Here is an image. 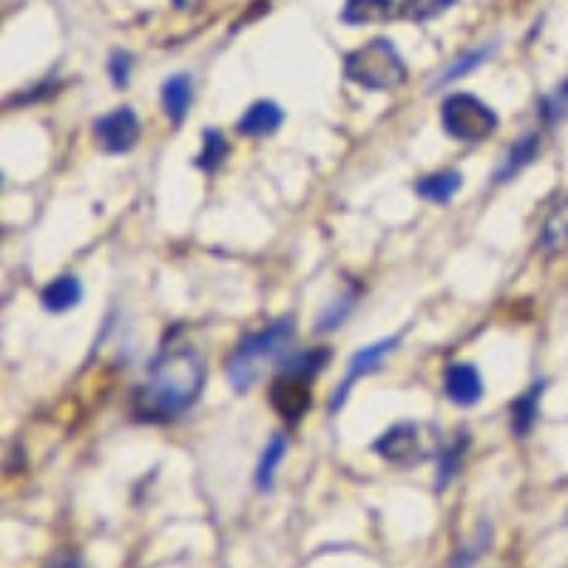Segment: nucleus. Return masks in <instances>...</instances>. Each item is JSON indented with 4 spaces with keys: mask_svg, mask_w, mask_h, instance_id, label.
Wrapping results in <instances>:
<instances>
[{
    "mask_svg": "<svg viewBox=\"0 0 568 568\" xmlns=\"http://www.w3.org/2000/svg\"><path fill=\"white\" fill-rule=\"evenodd\" d=\"M205 387V361L194 347H168L152 361L143 387L134 392V415L154 424L191 410Z\"/></svg>",
    "mask_w": 568,
    "mask_h": 568,
    "instance_id": "f257e3e1",
    "label": "nucleus"
},
{
    "mask_svg": "<svg viewBox=\"0 0 568 568\" xmlns=\"http://www.w3.org/2000/svg\"><path fill=\"white\" fill-rule=\"evenodd\" d=\"M293 318H279L265 330L253 333V336L242 338V345L233 350L231 361H228V382L237 392H247L259 378L262 364L267 361H281L288 355V347L293 341Z\"/></svg>",
    "mask_w": 568,
    "mask_h": 568,
    "instance_id": "f03ea898",
    "label": "nucleus"
},
{
    "mask_svg": "<svg viewBox=\"0 0 568 568\" xmlns=\"http://www.w3.org/2000/svg\"><path fill=\"white\" fill-rule=\"evenodd\" d=\"M345 74L350 83L370 92H389V88L407 83V63L396 44H389L387 37H375L361 49L350 51L345 60Z\"/></svg>",
    "mask_w": 568,
    "mask_h": 568,
    "instance_id": "7ed1b4c3",
    "label": "nucleus"
},
{
    "mask_svg": "<svg viewBox=\"0 0 568 568\" xmlns=\"http://www.w3.org/2000/svg\"><path fill=\"white\" fill-rule=\"evenodd\" d=\"M438 446L440 435L435 426L403 421V424L389 426L382 438L373 440V452L378 455V458H384L387 463L410 469L415 467V463L432 458V452H435Z\"/></svg>",
    "mask_w": 568,
    "mask_h": 568,
    "instance_id": "20e7f679",
    "label": "nucleus"
},
{
    "mask_svg": "<svg viewBox=\"0 0 568 568\" xmlns=\"http://www.w3.org/2000/svg\"><path fill=\"white\" fill-rule=\"evenodd\" d=\"M440 123L446 134L461 143H483L497 131V114L475 94H452L440 106Z\"/></svg>",
    "mask_w": 568,
    "mask_h": 568,
    "instance_id": "39448f33",
    "label": "nucleus"
},
{
    "mask_svg": "<svg viewBox=\"0 0 568 568\" xmlns=\"http://www.w3.org/2000/svg\"><path fill=\"white\" fill-rule=\"evenodd\" d=\"M398 345H401V336H389V338H382V341H375V345L364 347V350H359V353L350 359V364H347V375L341 378V384L336 387V392H333L330 410L333 412L341 410L347 401V396H350V389H353L355 384L364 378V375L382 367L384 361L389 359V353H396Z\"/></svg>",
    "mask_w": 568,
    "mask_h": 568,
    "instance_id": "423d86ee",
    "label": "nucleus"
},
{
    "mask_svg": "<svg viewBox=\"0 0 568 568\" xmlns=\"http://www.w3.org/2000/svg\"><path fill=\"white\" fill-rule=\"evenodd\" d=\"M97 140H100L102 152L108 154L131 152L140 140V117L134 114V108L123 106L100 117L97 120Z\"/></svg>",
    "mask_w": 568,
    "mask_h": 568,
    "instance_id": "0eeeda50",
    "label": "nucleus"
},
{
    "mask_svg": "<svg viewBox=\"0 0 568 568\" xmlns=\"http://www.w3.org/2000/svg\"><path fill=\"white\" fill-rule=\"evenodd\" d=\"M267 398L274 403V410L279 412L285 421H290V424L302 421L304 412L310 410V387L299 375L281 373L279 378L270 384V389H267Z\"/></svg>",
    "mask_w": 568,
    "mask_h": 568,
    "instance_id": "6e6552de",
    "label": "nucleus"
},
{
    "mask_svg": "<svg viewBox=\"0 0 568 568\" xmlns=\"http://www.w3.org/2000/svg\"><path fill=\"white\" fill-rule=\"evenodd\" d=\"M444 392L455 407H475L483 398V378L472 364H449L444 373Z\"/></svg>",
    "mask_w": 568,
    "mask_h": 568,
    "instance_id": "1a4fd4ad",
    "label": "nucleus"
},
{
    "mask_svg": "<svg viewBox=\"0 0 568 568\" xmlns=\"http://www.w3.org/2000/svg\"><path fill=\"white\" fill-rule=\"evenodd\" d=\"M285 123V111L274 100H259L239 117L237 131L242 137H270Z\"/></svg>",
    "mask_w": 568,
    "mask_h": 568,
    "instance_id": "9d476101",
    "label": "nucleus"
},
{
    "mask_svg": "<svg viewBox=\"0 0 568 568\" xmlns=\"http://www.w3.org/2000/svg\"><path fill=\"white\" fill-rule=\"evenodd\" d=\"M401 15L396 0H347L341 21L347 26H370V23H387Z\"/></svg>",
    "mask_w": 568,
    "mask_h": 568,
    "instance_id": "9b49d317",
    "label": "nucleus"
},
{
    "mask_svg": "<svg viewBox=\"0 0 568 568\" xmlns=\"http://www.w3.org/2000/svg\"><path fill=\"white\" fill-rule=\"evenodd\" d=\"M191 102H194V80L188 74H173L162 83V108L173 125L185 123Z\"/></svg>",
    "mask_w": 568,
    "mask_h": 568,
    "instance_id": "f8f14e48",
    "label": "nucleus"
},
{
    "mask_svg": "<svg viewBox=\"0 0 568 568\" xmlns=\"http://www.w3.org/2000/svg\"><path fill=\"white\" fill-rule=\"evenodd\" d=\"M543 389H546V382L532 384V387L525 389L520 398H515V403L509 407L511 432H515L518 438H525V435L532 432V426L537 424L540 398H543Z\"/></svg>",
    "mask_w": 568,
    "mask_h": 568,
    "instance_id": "ddd939ff",
    "label": "nucleus"
},
{
    "mask_svg": "<svg viewBox=\"0 0 568 568\" xmlns=\"http://www.w3.org/2000/svg\"><path fill=\"white\" fill-rule=\"evenodd\" d=\"M463 185V177L455 168H446V171H435L424 180L415 182V194L424 196V200L435 202V205H446V202L452 200Z\"/></svg>",
    "mask_w": 568,
    "mask_h": 568,
    "instance_id": "4468645a",
    "label": "nucleus"
},
{
    "mask_svg": "<svg viewBox=\"0 0 568 568\" xmlns=\"http://www.w3.org/2000/svg\"><path fill=\"white\" fill-rule=\"evenodd\" d=\"M80 299H83V285L74 276H60V279L49 281L40 293V302L49 313H65V310L77 307Z\"/></svg>",
    "mask_w": 568,
    "mask_h": 568,
    "instance_id": "2eb2a0df",
    "label": "nucleus"
},
{
    "mask_svg": "<svg viewBox=\"0 0 568 568\" xmlns=\"http://www.w3.org/2000/svg\"><path fill=\"white\" fill-rule=\"evenodd\" d=\"M537 152H540L537 134H525L523 140H518V143L511 145V152L506 154L504 162L497 166L495 182H509L511 177H518V173L523 171V168L529 166L534 157H537Z\"/></svg>",
    "mask_w": 568,
    "mask_h": 568,
    "instance_id": "dca6fc26",
    "label": "nucleus"
},
{
    "mask_svg": "<svg viewBox=\"0 0 568 568\" xmlns=\"http://www.w3.org/2000/svg\"><path fill=\"white\" fill-rule=\"evenodd\" d=\"M330 361V350L318 347V350H304V353H288L279 361V370L288 375H299V378H316L324 370V364Z\"/></svg>",
    "mask_w": 568,
    "mask_h": 568,
    "instance_id": "f3484780",
    "label": "nucleus"
},
{
    "mask_svg": "<svg viewBox=\"0 0 568 568\" xmlns=\"http://www.w3.org/2000/svg\"><path fill=\"white\" fill-rule=\"evenodd\" d=\"M285 455H288V438L285 435H274L270 444L265 446V452H262L259 467H256V490L267 492L274 486L276 472H279V463L285 461Z\"/></svg>",
    "mask_w": 568,
    "mask_h": 568,
    "instance_id": "a211bd4d",
    "label": "nucleus"
},
{
    "mask_svg": "<svg viewBox=\"0 0 568 568\" xmlns=\"http://www.w3.org/2000/svg\"><path fill=\"white\" fill-rule=\"evenodd\" d=\"M540 251H568V202L557 205V210H554L546 219V225H543V231H540Z\"/></svg>",
    "mask_w": 568,
    "mask_h": 568,
    "instance_id": "6ab92c4d",
    "label": "nucleus"
},
{
    "mask_svg": "<svg viewBox=\"0 0 568 568\" xmlns=\"http://www.w3.org/2000/svg\"><path fill=\"white\" fill-rule=\"evenodd\" d=\"M492 55H495V46H481V49H475V51H467V55H461V58L455 60L446 72L438 74V80H435V86L432 88L449 86V83H455V80L467 77V74H472L475 69H481V65L486 63Z\"/></svg>",
    "mask_w": 568,
    "mask_h": 568,
    "instance_id": "aec40b11",
    "label": "nucleus"
},
{
    "mask_svg": "<svg viewBox=\"0 0 568 568\" xmlns=\"http://www.w3.org/2000/svg\"><path fill=\"white\" fill-rule=\"evenodd\" d=\"M225 157H228V140H225L222 131L208 129L202 134V152L194 159V166L205 173H214L216 168L222 166Z\"/></svg>",
    "mask_w": 568,
    "mask_h": 568,
    "instance_id": "412c9836",
    "label": "nucleus"
},
{
    "mask_svg": "<svg viewBox=\"0 0 568 568\" xmlns=\"http://www.w3.org/2000/svg\"><path fill=\"white\" fill-rule=\"evenodd\" d=\"M469 449V435L467 432H461L458 435V440H455L452 446H444L440 449V467H438V481H435V486H438V492H444L449 483L455 481V475L461 472V461H463V452Z\"/></svg>",
    "mask_w": 568,
    "mask_h": 568,
    "instance_id": "4be33fe9",
    "label": "nucleus"
},
{
    "mask_svg": "<svg viewBox=\"0 0 568 568\" xmlns=\"http://www.w3.org/2000/svg\"><path fill=\"white\" fill-rule=\"evenodd\" d=\"M455 3L458 0H403L401 15L415 23H426L444 15L446 9H452Z\"/></svg>",
    "mask_w": 568,
    "mask_h": 568,
    "instance_id": "5701e85b",
    "label": "nucleus"
},
{
    "mask_svg": "<svg viewBox=\"0 0 568 568\" xmlns=\"http://www.w3.org/2000/svg\"><path fill=\"white\" fill-rule=\"evenodd\" d=\"M353 295H345V299H338L336 304H333V307H327L322 313V318H318V330L322 333H330V330H336L338 324H345V318L350 316V313H353Z\"/></svg>",
    "mask_w": 568,
    "mask_h": 568,
    "instance_id": "b1692460",
    "label": "nucleus"
},
{
    "mask_svg": "<svg viewBox=\"0 0 568 568\" xmlns=\"http://www.w3.org/2000/svg\"><path fill=\"white\" fill-rule=\"evenodd\" d=\"M131 69H134V58H131L129 51H111V58H108V74H111L117 88L129 86Z\"/></svg>",
    "mask_w": 568,
    "mask_h": 568,
    "instance_id": "393cba45",
    "label": "nucleus"
},
{
    "mask_svg": "<svg viewBox=\"0 0 568 568\" xmlns=\"http://www.w3.org/2000/svg\"><path fill=\"white\" fill-rule=\"evenodd\" d=\"M566 111H568V80L552 94V97H548V100H543V117H546L548 123H560L563 117H566Z\"/></svg>",
    "mask_w": 568,
    "mask_h": 568,
    "instance_id": "a878e982",
    "label": "nucleus"
},
{
    "mask_svg": "<svg viewBox=\"0 0 568 568\" xmlns=\"http://www.w3.org/2000/svg\"><path fill=\"white\" fill-rule=\"evenodd\" d=\"M173 7L180 9V12H188V9H196V7H202V3H205V0H171Z\"/></svg>",
    "mask_w": 568,
    "mask_h": 568,
    "instance_id": "bb28decb",
    "label": "nucleus"
},
{
    "mask_svg": "<svg viewBox=\"0 0 568 568\" xmlns=\"http://www.w3.org/2000/svg\"><path fill=\"white\" fill-rule=\"evenodd\" d=\"M51 568H80L77 563H72V560H60V563H55V566Z\"/></svg>",
    "mask_w": 568,
    "mask_h": 568,
    "instance_id": "cd10ccee",
    "label": "nucleus"
}]
</instances>
